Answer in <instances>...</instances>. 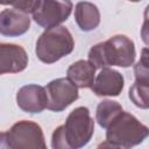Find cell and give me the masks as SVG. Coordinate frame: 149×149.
<instances>
[{"instance_id": "cell-1", "label": "cell", "mask_w": 149, "mask_h": 149, "mask_svg": "<svg viewBox=\"0 0 149 149\" xmlns=\"http://www.w3.org/2000/svg\"><path fill=\"white\" fill-rule=\"evenodd\" d=\"M136 51L133 40L126 35H114L104 42L94 44L87 54L88 62L95 69L107 66L129 68L135 61Z\"/></svg>"}, {"instance_id": "cell-12", "label": "cell", "mask_w": 149, "mask_h": 149, "mask_svg": "<svg viewBox=\"0 0 149 149\" xmlns=\"http://www.w3.org/2000/svg\"><path fill=\"white\" fill-rule=\"evenodd\" d=\"M95 70L88 61L79 59L68 68L66 78L78 88H91L95 78Z\"/></svg>"}, {"instance_id": "cell-9", "label": "cell", "mask_w": 149, "mask_h": 149, "mask_svg": "<svg viewBox=\"0 0 149 149\" xmlns=\"http://www.w3.org/2000/svg\"><path fill=\"white\" fill-rule=\"evenodd\" d=\"M125 86L123 76L111 68H102L94 78L91 86L92 92L98 97H118Z\"/></svg>"}, {"instance_id": "cell-5", "label": "cell", "mask_w": 149, "mask_h": 149, "mask_svg": "<svg viewBox=\"0 0 149 149\" xmlns=\"http://www.w3.org/2000/svg\"><path fill=\"white\" fill-rule=\"evenodd\" d=\"M6 141L9 149L47 148L41 126L29 120H21L15 122L10 129L6 132Z\"/></svg>"}, {"instance_id": "cell-18", "label": "cell", "mask_w": 149, "mask_h": 149, "mask_svg": "<svg viewBox=\"0 0 149 149\" xmlns=\"http://www.w3.org/2000/svg\"><path fill=\"white\" fill-rule=\"evenodd\" d=\"M51 147L54 149H68L63 133V126H59L54 130L51 136Z\"/></svg>"}, {"instance_id": "cell-10", "label": "cell", "mask_w": 149, "mask_h": 149, "mask_svg": "<svg viewBox=\"0 0 149 149\" xmlns=\"http://www.w3.org/2000/svg\"><path fill=\"white\" fill-rule=\"evenodd\" d=\"M47 102L45 88L37 84L24 85L16 93V104L26 113H41L47 108Z\"/></svg>"}, {"instance_id": "cell-13", "label": "cell", "mask_w": 149, "mask_h": 149, "mask_svg": "<svg viewBox=\"0 0 149 149\" xmlns=\"http://www.w3.org/2000/svg\"><path fill=\"white\" fill-rule=\"evenodd\" d=\"M74 20L80 30L91 31L100 23V12L92 2L79 1L74 7Z\"/></svg>"}, {"instance_id": "cell-8", "label": "cell", "mask_w": 149, "mask_h": 149, "mask_svg": "<svg viewBox=\"0 0 149 149\" xmlns=\"http://www.w3.org/2000/svg\"><path fill=\"white\" fill-rule=\"evenodd\" d=\"M28 65V54L19 44L0 42V76L17 73Z\"/></svg>"}, {"instance_id": "cell-14", "label": "cell", "mask_w": 149, "mask_h": 149, "mask_svg": "<svg viewBox=\"0 0 149 149\" xmlns=\"http://www.w3.org/2000/svg\"><path fill=\"white\" fill-rule=\"evenodd\" d=\"M122 111H123L122 106L118 101L105 99L101 102H99V105L97 106L95 120L98 125L105 129Z\"/></svg>"}, {"instance_id": "cell-7", "label": "cell", "mask_w": 149, "mask_h": 149, "mask_svg": "<svg viewBox=\"0 0 149 149\" xmlns=\"http://www.w3.org/2000/svg\"><path fill=\"white\" fill-rule=\"evenodd\" d=\"M47 108L52 112H62L74 102L79 94L78 87L68 78H57L47 84Z\"/></svg>"}, {"instance_id": "cell-20", "label": "cell", "mask_w": 149, "mask_h": 149, "mask_svg": "<svg viewBox=\"0 0 149 149\" xmlns=\"http://www.w3.org/2000/svg\"><path fill=\"white\" fill-rule=\"evenodd\" d=\"M128 1H130V2H139V1H141V0H128Z\"/></svg>"}, {"instance_id": "cell-15", "label": "cell", "mask_w": 149, "mask_h": 149, "mask_svg": "<svg viewBox=\"0 0 149 149\" xmlns=\"http://www.w3.org/2000/svg\"><path fill=\"white\" fill-rule=\"evenodd\" d=\"M129 99L136 107L147 109L149 107V84L135 80L129 88Z\"/></svg>"}, {"instance_id": "cell-6", "label": "cell", "mask_w": 149, "mask_h": 149, "mask_svg": "<svg viewBox=\"0 0 149 149\" xmlns=\"http://www.w3.org/2000/svg\"><path fill=\"white\" fill-rule=\"evenodd\" d=\"M72 8L73 3L71 0H41L38 7L31 14L34 21L47 29L66 21Z\"/></svg>"}, {"instance_id": "cell-3", "label": "cell", "mask_w": 149, "mask_h": 149, "mask_svg": "<svg viewBox=\"0 0 149 149\" xmlns=\"http://www.w3.org/2000/svg\"><path fill=\"white\" fill-rule=\"evenodd\" d=\"M74 49V40L68 28L56 26L47 28L37 38L35 54L45 64H52L70 55Z\"/></svg>"}, {"instance_id": "cell-4", "label": "cell", "mask_w": 149, "mask_h": 149, "mask_svg": "<svg viewBox=\"0 0 149 149\" xmlns=\"http://www.w3.org/2000/svg\"><path fill=\"white\" fill-rule=\"evenodd\" d=\"M63 133L68 149H79L86 146L94 133V120L87 107L74 108L63 125Z\"/></svg>"}, {"instance_id": "cell-16", "label": "cell", "mask_w": 149, "mask_h": 149, "mask_svg": "<svg viewBox=\"0 0 149 149\" xmlns=\"http://www.w3.org/2000/svg\"><path fill=\"white\" fill-rule=\"evenodd\" d=\"M135 80L143 84H149V68H148V49L144 48L140 61L134 65Z\"/></svg>"}, {"instance_id": "cell-11", "label": "cell", "mask_w": 149, "mask_h": 149, "mask_svg": "<svg viewBox=\"0 0 149 149\" xmlns=\"http://www.w3.org/2000/svg\"><path fill=\"white\" fill-rule=\"evenodd\" d=\"M30 28V17L16 8H8L0 12V34L8 37H16L26 34Z\"/></svg>"}, {"instance_id": "cell-17", "label": "cell", "mask_w": 149, "mask_h": 149, "mask_svg": "<svg viewBox=\"0 0 149 149\" xmlns=\"http://www.w3.org/2000/svg\"><path fill=\"white\" fill-rule=\"evenodd\" d=\"M41 0H0V5H9L13 8L24 13H33L40 5Z\"/></svg>"}, {"instance_id": "cell-2", "label": "cell", "mask_w": 149, "mask_h": 149, "mask_svg": "<svg viewBox=\"0 0 149 149\" xmlns=\"http://www.w3.org/2000/svg\"><path fill=\"white\" fill-rule=\"evenodd\" d=\"M106 142L101 147L132 148L142 143L149 135V129L133 114L122 111L106 128Z\"/></svg>"}, {"instance_id": "cell-19", "label": "cell", "mask_w": 149, "mask_h": 149, "mask_svg": "<svg viewBox=\"0 0 149 149\" xmlns=\"http://www.w3.org/2000/svg\"><path fill=\"white\" fill-rule=\"evenodd\" d=\"M0 148H8L7 141H6V132L0 133Z\"/></svg>"}]
</instances>
